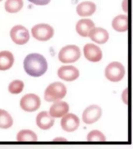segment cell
<instances>
[{
  "label": "cell",
  "instance_id": "cell-10",
  "mask_svg": "<svg viewBox=\"0 0 133 149\" xmlns=\"http://www.w3.org/2000/svg\"><path fill=\"white\" fill-rule=\"evenodd\" d=\"M58 76L62 80L66 81H72L79 76V70L72 65H64L58 69Z\"/></svg>",
  "mask_w": 133,
  "mask_h": 149
},
{
  "label": "cell",
  "instance_id": "cell-11",
  "mask_svg": "<svg viewBox=\"0 0 133 149\" xmlns=\"http://www.w3.org/2000/svg\"><path fill=\"white\" fill-rule=\"evenodd\" d=\"M85 58L91 62H99L103 57L101 49L94 44H86L83 47Z\"/></svg>",
  "mask_w": 133,
  "mask_h": 149
},
{
  "label": "cell",
  "instance_id": "cell-5",
  "mask_svg": "<svg viewBox=\"0 0 133 149\" xmlns=\"http://www.w3.org/2000/svg\"><path fill=\"white\" fill-rule=\"evenodd\" d=\"M54 33L53 27L46 23H39L31 29L32 37L39 41H48L53 37Z\"/></svg>",
  "mask_w": 133,
  "mask_h": 149
},
{
  "label": "cell",
  "instance_id": "cell-3",
  "mask_svg": "<svg viewBox=\"0 0 133 149\" xmlns=\"http://www.w3.org/2000/svg\"><path fill=\"white\" fill-rule=\"evenodd\" d=\"M81 56V51L78 46L69 44L63 47L58 52V60L64 64L74 63L78 61Z\"/></svg>",
  "mask_w": 133,
  "mask_h": 149
},
{
  "label": "cell",
  "instance_id": "cell-18",
  "mask_svg": "<svg viewBox=\"0 0 133 149\" xmlns=\"http://www.w3.org/2000/svg\"><path fill=\"white\" fill-rule=\"evenodd\" d=\"M112 27L117 32H125L128 29V17L127 15H118L112 20Z\"/></svg>",
  "mask_w": 133,
  "mask_h": 149
},
{
  "label": "cell",
  "instance_id": "cell-26",
  "mask_svg": "<svg viewBox=\"0 0 133 149\" xmlns=\"http://www.w3.org/2000/svg\"><path fill=\"white\" fill-rule=\"evenodd\" d=\"M122 9L125 13L128 12V0H123L122 2Z\"/></svg>",
  "mask_w": 133,
  "mask_h": 149
},
{
  "label": "cell",
  "instance_id": "cell-9",
  "mask_svg": "<svg viewBox=\"0 0 133 149\" xmlns=\"http://www.w3.org/2000/svg\"><path fill=\"white\" fill-rule=\"evenodd\" d=\"M61 127L65 132H74L79 128L80 120L78 116L74 113H67L62 117Z\"/></svg>",
  "mask_w": 133,
  "mask_h": 149
},
{
  "label": "cell",
  "instance_id": "cell-25",
  "mask_svg": "<svg viewBox=\"0 0 133 149\" xmlns=\"http://www.w3.org/2000/svg\"><path fill=\"white\" fill-rule=\"evenodd\" d=\"M128 88H126L123 91V93H122V95H121V98H122V100H123V102H125L126 105L128 104Z\"/></svg>",
  "mask_w": 133,
  "mask_h": 149
},
{
  "label": "cell",
  "instance_id": "cell-7",
  "mask_svg": "<svg viewBox=\"0 0 133 149\" xmlns=\"http://www.w3.org/2000/svg\"><path fill=\"white\" fill-rule=\"evenodd\" d=\"M9 36L12 41L17 45H24L30 40L29 30L22 25H16L9 31Z\"/></svg>",
  "mask_w": 133,
  "mask_h": 149
},
{
  "label": "cell",
  "instance_id": "cell-20",
  "mask_svg": "<svg viewBox=\"0 0 133 149\" xmlns=\"http://www.w3.org/2000/svg\"><path fill=\"white\" fill-rule=\"evenodd\" d=\"M13 125V118L9 112L0 109V128L9 129Z\"/></svg>",
  "mask_w": 133,
  "mask_h": 149
},
{
  "label": "cell",
  "instance_id": "cell-8",
  "mask_svg": "<svg viewBox=\"0 0 133 149\" xmlns=\"http://www.w3.org/2000/svg\"><path fill=\"white\" fill-rule=\"evenodd\" d=\"M102 116V109L97 105H91L84 109L82 119L86 124H93Z\"/></svg>",
  "mask_w": 133,
  "mask_h": 149
},
{
  "label": "cell",
  "instance_id": "cell-14",
  "mask_svg": "<svg viewBox=\"0 0 133 149\" xmlns=\"http://www.w3.org/2000/svg\"><path fill=\"white\" fill-rule=\"evenodd\" d=\"M93 28H95V24L90 19H82L77 22L76 25L77 33L83 37H88Z\"/></svg>",
  "mask_w": 133,
  "mask_h": 149
},
{
  "label": "cell",
  "instance_id": "cell-4",
  "mask_svg": "<svg viewBox=\"0 0 133 149\" xmlns=\"http://www.w3.org/2000/svg\"><path fill=\"white\" fill-rule=\"evenodd\" d=\"M105 76L109 81L118 82L123 79L125 74V68L121 62L114 61L110 63L105 68Z\"/></svg>",
  "mask_w": 133,
  "mask_h": 149
},
{
  "label": "cell",
  "instance_id": "cell-21",
  "mask_svg": "<svg viewBox=\"0 0 133 149\" xmlns=\"http://www.w3.org/2000/svg\"><path fill=\"white\" fill-rule=\"evenodd\" d=\"M5 9L9 13H16L22 9L23 0H6L5 2Z\"/></svg>",
  "mask_w": 133,
  "mask_h": 149
},
{
  "label": "cell",
  "instance_id": "cell-16",
  "mask_svg": "<svg viewBox=\"0 0 133 149\" xmlns=\"http://www.w3.org/2000/svg\"><path fill=\"white\" fill-rule=\"evenodd\" d=\"M88 37L97 44H104L109 39V33L104 28L95 27L91 30Z\"/></svg>",
  "mask_w": 133,
  "mask_h": 149
},
{
  "label": "cell",
  "instance_id": "cell-13",
  "mask_svg": "<svg viewBox=\"0 0 133 149\" xmlns=\"http://www.w3.org/2000/svg\"><path fill=\"white\" fill-rule=\"evenodd\" d=\"M69 106L65 101H58L54 102L49 109V114L53 118H62V116L69 113Z\"/></svg>",
  "mask_w": 133,
  "mask_h": 149
},
{
  "label": "cell",
  "instance_id": "cell-27",
  "mask_svg": "<svg viewBox=\"0 0 133 149\" xmlns=\"http://www.w3.org/2000/svg\"><path fill=\"white\" fill-rule=\"evenodd\" d=\"M53 141H67V139L62 137H58L54 138Z\"/></svg>",
  "mask_w": 133,
  "mask_h": 149
},
{
  "label": "cell",
  "instance_id": "cell-19",
  "mask_svg": "<svg viewBox=\"0 0 133 149\" xmlns=\"http://www.w3.org/2000/svg\"><path fill=\"white\" fill-rule=\"evenodd\" d=\"M37 140V134L32 130L23 129L16 134V141L19 142H34Z\"/></svg>",
  "mask_w": 133,
  "mask_h": 149
},
{
  "label": "cell",
  "instance_id": "cell-28",
  "mask_svg": "<svg viewBox=\"0 0 133 149\" xmlns=\"http://www.w3.org/2000/svg\"><path fill=\"white\" fill-rule=\"evenodd\" d=\"M2 0H0V2H2Z\"/></svg>",
  "mask_w": 133,
  "mask_h": 149
},
{
  "label": "cell",
  "instance_id": "cell-6",
  "mask_svg": "<svg viewBox=\"0 0 133 149\" xmlns=\"http://www.w3.org/2000/svg\"><path fill=\"white\" fill-rule=\"evenodd\" d=\"M41 104V98L34 93H27L22 96L20 101V106L23 111L33 113L37 111Z\"/></svg>",
  "mask_w": 133,
  "mask_h": 149
},
{
  "label": "cell",
  "instance_id": "cell-17",
  "mask_svg": "<svg viewBox=\"0 0 133 149\" xmlns=\"http://www.w3.org/2000/svg\"><path fill=\"white\" fill-rule=\"evenodd\" d=\"M97 6L94 2L90 1H84L80 2L76 7L77 14L80 16H92L96 12Z\"/></svg>",
  "mask_w": 133,
  "mask_h": 149
},
{
  "label": "cell",
  "instance_id": "cell-2",
  "mask_svg": "<svg viewBox=\"0 0 133 149\" xmlns=\"http://www.w3.org/2000/svg\"><path fill=\"white\" fill-rule=\"evenodd\" d=\"M66 86L61 81H55L45 88L44 98L47 102H55L62 100L66 95Z\"/></svg>",
  "mask_w": 133,
  "mask_h": 149
},
{
  "label": "cell",
  "instance_id": "cell-24",
  "mask_svg": "<svg viewBox=\"0 0 133 149\" xmlns=\"http://www.w3.org/2000/svg\"><path fill=\"white\" fill-rule=\"evenodd\" d=\"M28 2L37 6H46L51 2V0H28Z\"/></svg>",
  "mask_w": 133,
  "mask_h": 149
},
{
  "label": "cell",
  "instance_id": "cell-15",
  "mask_svg": "<svg viewBox=\"0 0 133 149\" xmlns=\"http://www.w3.org/2000/svg\"><path fill=\"white\" fill-rule=\"evenodd\" d=\"M15 62L13 54L11 51H0V71L4 72L11 68Z\"/></svg>",
  "mask_w": 133,
  "mask_h": 149
},
{
  "label": "cell",
  "instance_id": "cell-23",
  "mask_svg": "<svg viewBox=\"0 0 133 149\" xmlns=\"http://www.w3.org/2000/svg\"><path fill=\"white\" fill-rule=\"evenodd\" d=\"M86 140H87V141L91 142L105 141L107 138L101 131L98 130H93L88 133V134L86 136Z\"/></svg>",
  "mask_w": 133,
  "mask_h": 149
},
{
  "label": "cell",
  "instance_id": "cell-12",
  "mask_svg": "<svg viewBox=\"0 0 133 149\" xmlns=\"http://www.w3.org/2000/svg\"><path fill=\"white\" fill-rule=\"evenodd\" d=\"M35 122L41 130H48L51 129L55 124V118L49 114L48 112L41 111L36 116Z\"/></svg>",
  "mask_w": 133,
  "mask_h": 149
},
{
  "label": "cell",
  "instance_id": "cell-22",
  "mask_svg": "<svg viewBox=\"0 0 133 149\" xmlns=\"http://www.w3.org/2000/svg\"><path fill=\"white\" fill-rule=\"evenodd\" d=\"M24 87H25V84L22 80L15 79L9 84L8 91L9 93H11L13 95H17L23 92Z\"/></svg>",
  "mask_w": 133,
  "mask_h": 149
},
{
  "label": "cell",
  "instance_id": "cell-1",
  "mask_svg": "<svg viewBox=\"0 0 133 149\" xmlns=\"http://www.w3.org/2000/svg\"><path fill=\"white\" fill-rule=\"evenodd\" d=\"M23 69L28 75L38 78L46 73L48 65L44 56L39 53H31L23 60Z\"/></svg>",
  "mask_w": 133,
  "mask_h": 149
}]
</instances>
